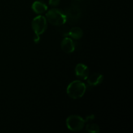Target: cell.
I'll return each instance as SVG.
<instances>
[{
  "instance_id": "1",
  "label": "cell",
  "mask_w": 133,
  "mask_h": 133,
  "mask_svg": "<svg viewBox=\"0 0 133 133\" xmlns=\"http://www.w3.org/2000/svg\"><path fill=\"white\" fill-rule=\"evenodd\" d=\"M47 21L55 26H61L67 21V16L62 10L57 9H52L45 14Z\"/></svg>"
},
{
  "instance_id": "10",
  "label": "cell",
  "mask_w": 133,
  "mask_h": 133,
  "mask_svg": "<svg viewBox=\"0 0 133 133\" xmlns=\"http://www.w3.org/2000/svg\"><path fill=\"white\" fill-rule=\"evenodd\" d=\"M86 130L89 132H99V127L96 123H88L86 127Z\"/></svg>"
},
{
  "instance_id": "7",
  "label": "cell",
  "mask_w": 133,
  "mask_h": 133,
  "mask_svg": "<svg viewBox=\"0 0 133 133\" xmlns=\"http://www.w3.org/2000/svg\"><path fill=\"white\" fill-rule=\"evenodd\" d=\"M87 83L91 87L99 85L103 81V75L99 73H94L87 78Z\"/></svg>"
},
{
  "instance_id": "9",
  "label": "cell",
  "mask_w": 133,
  "mask_h": 133,
  "mask_svg": "<svg viewBox=\"0 0 133 133\" xmlns=\"http://www.w3.org/2000/svg\"><path fill=\"white\" fill-rule=\"evenodd\" d=\"M83 30L81 28H79V27H75L71 29V30L68 33L65 34L64 36H70V37L75 39V40H79V39L83 37Z\"/></svg>"
},
{
  "instance_id": "6",
  "label": "cell",
  "mask_w": 133,
  "mask_h": 133,
  "mask_svg": "<svg viewBox=\"0 0 133 133\" xmlns=\"http://www.w3.org/2000/svg\"><path fill=\"white\" fill-rule=\"evenodd\" d=\"M61 49L66 53H71L75 50V44L71 38L66 37L62 40L61 44Z\"/></svg>"
},
{
  "instance_id": "3",
  "label": "cell",
  "mask_w": 133,
  "mask_h": 133,
  "mask_svg": "<svg viewBox=\"0 0 133 133\" xmlns=\"http://www.w3.org/2000/svg\"><path fill=\"white\" fill-rule=\"evenodd\" d=\"M66 125L71 131H79L82 130L85 124V120L77 115H71L66 119Z\"/></svg>"
},
{
  "instance_id": "8",
  "label": "cell",
  "mask_w": 133,
  "mask_h": 133,
  "mask_svg": "<svg viewBox=\"0 0 133 133\" xmlns=\"http://www.w3.org/2000/svg\"><path fill=\"white\" fill-rule=\"evenodd\" d=\"M32 9L38 14H42L48 10V6L45 3L42 1H36L32 3Z\"/></svg>"
},
{
  "instance_id": "11",
  "label": "cell",
  "mask_w": 133,
  "mask_h": 133,
  "mask_svg": "<svg viewBox=\"0 0 133 133\" xmlns=\"http://www.w3.org/2000/svg\"><path fill=\"white\" fill-rule=\"evenodd\" d=\"M60 1L61 0H49V4L52 6H56L59 5Z\"/></svg>"
},
{
  "instance_id": "4",
  "label": "cell",
  "mask_w": 133,
  "mask_h": 133,
  "mask_svg": "<svg viewBox=\"0 0 133 133\" xmlns=\"http://www.w3.org/2000/svg\"><path fill=\"white\" fill-rule=\"evenodd\" d=\"M31 25L35 35L40 36L45 32L48 27L46 18L43 16H38L32 19Z\"/></svg>"
},
{
  "instance_id": "12",
  "label": "cell",
  "mask_w": 133,
  "mask_h": 133,
  "mask_svg": "<svg viewBox=\"0 0 133 133\" xmlns=\"http://www.w3.org/2000/svg\"><path fill=\"white\" fill-rule=\"evenodd\" d=\"M35 36H35V38H34V42L37 44V43L40 41V36H39V35H35Z\"/></svg>"
},
{
  "instance_id": "2",
  "label": "cell",
  "mask_w": 133,
  "mask_h": 133,
  "mask_svg": "<svg viewBox=\"0 0 133 133\" xmlns=\"http://www.w3.org/2000/svg\"><path fill=\"white\" fill-rule=\"evenodd\" d=\"M87 87L85 84L80 81L71 82L67 87V94L74 99L81 98L84 96Z\"/></svg>"
},
{
  "instance_id": "5",
  "label": "cell",
  "mask_w": 133,
  "mask_h": 133,
  "mask_svg": "<svg viewBox=\"0 0 133 133\" xmlns=\"http://www.w3.org/2000/svg\"><path fill=\"white\" fill-rule=\"evenodd\" d=\"M90 71L88 66L82 63L78 64L75 67V75L81 80H86L89 76Z\"/></svg>"
},
{
  "instance_id": "13",
  "label": "cell",
  "mask_w": 133,
  "mask_h": 133,
  "mask_svg": "<svg viewBox=\"0 0 133 133\" xmlns=\"http://www.w3.org/2000/svg\"><path fill=\"white\" fill-rule=\"evenodd\" d=\"M76 1H80V0H76Z\"/></svg>"
}]
</instances>
